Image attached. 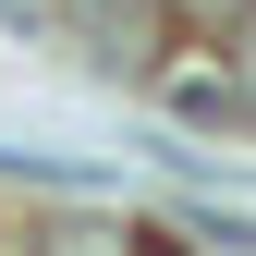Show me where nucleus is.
I'll return each instance as SVG.
<instances>
[{
	"label": "nucleus",
	"mask_w": 256,
	"mask_h": 256,
	"mask_svg": "<svg viewBox=\"0 0 256 256\" xmlns=\"http://www.w3.org/2000/svg\"><path fill=\"white\" fill-rule=\"evenodd\" d=\"M37 256H171V244H158V232H110V220H61Z\"/></svg>",
	"instance_id": "3"
},
{
	"label": "nucleus",
	"mask_w": 256,
	"mask_h": 256,
	"mask_svg": "<svg viewBox=\"0 0 256 256\" xmlns=\"http://www.w3.org/2000/svg\"><path fill=\"white\" fill-rule=\"evenodd\" d=\"M158 12H171V24H196V37H232L256 0H158Z\"/></svg>",
	"instance_id": "4"
},
{
	"label": "nucleus",
	"mask_w": 256,
	"mask_h": 256,
	"mask_svg": "<svg viewBox=\"0 0 256 256\" xmlns=\"http://www.w3.org/2000/svg\"><path fill=\"white\" fill-rule=\"evenodd\" d=\"M158 98L183 122H244V74L232 61H183V74H158Z\"/></svg>",
	"instance_id": "2"
},
{
	"label": "nucleus",
	"mask_w": 256,
	"mask_h": 256,
	"mask_svg": "<svg viewBox=\"0 0 256 256\" xmlns=\"http://www.w3.org/2000/svg\"><path fill=\"white\" fill-rule=\"evenodd\" d=\"M158 0H74V37H86V61L98 74H146V37H158Z\"/></svg>",
	"instance_id": "1"
}]
</instances>
